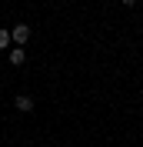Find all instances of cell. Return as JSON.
Here are the masks:
<instances>
[{
  "label": "cell",
  "mask_w": 143,
  "mask_h": 147,
  "mask_svg": "<svg viewBox=\"0 0 143 147\" xmlns=\"http://www.w3.org/2000/svg\"><path fill=\"white\" fill-rule=\"evenodd\" d=\"M10 64H23V50H20V47L10 50Z\"/></svg>",
  "instance_id": "obj_3"
},
{
  "label": "cell",
  "mask_w": 143,
  "mask_h": 147,
  "mask_svg": "<svg viewBox=\"0 0 143 147\" xmlns=\"http://www.w3.org/2000/svg\"><path fill=\"white\" fill-rule=\"evenodd\" d=\"M3 47H10V30L0 27V50H3Z\"/></svg>",
  "instance_id": "obj_4"
},
{
  "label": "cell",
  "mask_w": 143,
  "mask_h": 147,
  "mask_svg": "<svg viewBox=\"0 0 143 147\" xmlns=\"http://www.w3.org/2000/svg\"><path fill=\"white\" fill-rule=\"evenodd\" d=\"M133 3H136V0H123V7H133Z\"/></svg>",
  "instance_id": "obj_5"
},
{
  "label": "cell",
  "mask_w": 143,
  "mask_h": 147,
  "mask_svg": "<svg viewBox=\"0 0 143 147\" xmlns=\"http://www.w3.org/2000/svg\"><path fill=\"white\" fill-rule=\"evenodd\" d=\"M13 104H17V110H20V114H30V110H33V97H27V94H20Z\"/></svg>",
  "instance_id": "obj_2"
},
{
  "label": "cell",
  "mask_w": 143,
  "mask_h": 147,
  "mask_svg": "<svg viewBox=\"0 0 143 147\" xmlns=\"http://www.w3.org/2000/svg\"><path fill=\"white\" fill-rule=\"evenodd\" d=\"M10 40H13V44H27L30 40V27L27 24H17V27L10 30Z\"/></svg>",
  "instance_id": "obj_1"
}]
</instances>
